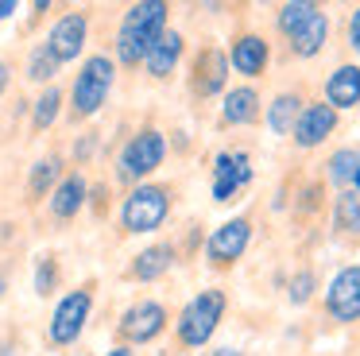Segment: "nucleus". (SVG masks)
<instances>
[{
  "instance_id": "f257e3e1",
  "label": "nucleus",
  "mask_w": 360,
  "mask_h": 356,
  "mask_svg": "<svg viewBox=\"0 0 360 356\" xmlns=\"http://www.w3.org/2000/svg\"><path fill=\"white\" fill-rule=\"evenodd\" d=\"M167 12L171 8L163 0H140L124 12L120 20V31H117V58L124 66H143L148 51L163 39L167 31Z\"/></svg>"
},
{
  "instance_id": "f03ea898",
  "label": "nucleus",
  "mask_w": 360,
  "mask_h": 356,
  "mask_svg": "<svg viewBox=\"0 0 360 356\" xmlns=\"http://www.w3.org/2000/svg\"><path fill=\"white\" fill-rule=\"evenodd\" d=\"M225 310H229V294L221 291V286H205V291H198L194 298L182 306L179 322H174L179 345L182 348H205L210 337L217 333V325L225 322Z\"/></svg>"
},
{
  "instance_id": "7ed1b4c3",
  "label": "nucleus",
  "mask_w": 360,
  "mask_h": 356,
  "mask_svg": "<svg viewBox=\"0 0 360 356\" xmlns=\"http://www.w3.org/2000/svg\"><path fill=\"white\" fill-rule=\"evenodd\" d=\"M112 77H117V62L109 54H89L82 62L78 77H74V89H70V108L74 116H94L97 108L109 101V89H112Z\"/></svg>"
},
{
  "instance_id": "20e7f679",
  "label": "nucleus",
  "mask_w": 360,
  "mask_h": 356,
  "mask_svg": "<svg viewBox=\"0 0 360 356\" xmlns=\"http://www.w3.org/2000/svg\"><path fill=\"white\" fill-rule=\"evenodd\" d=\"M167 213H171V190L155 182H140L120 205V224L132 236H143V232H155L167 221Z\"/></svg>"
},
{
  "instance_id": "39448f33",
  "label": "nucleus",
  "mask_w": 360,
  "mask_h": 356,
  "mask_svg": "<svg viewBox=\"0 0 360 356\" xmlns=\"http://www.w3.org/2000/svg\"><path fill=\"white\" fill-rule=\"evenodd\" d=\"M167 159V136L159 128H140L124 147H120L117 159V174L124 182H143L148 174H155Z\"/></svg>"
},
{
  "instance_id": "423d86ee",
  "label": "nucleus",
  "mask_w": 360,
  "mask_h": 356,
  "mask_svg": "<svg viewBox=\"0 0 360 356\" xmlns=\"http://www.w3.org/2000/svg\"><path fill=\"white\" fill-rule=\"evenodd\" d=\"M252 244V217H229L225 224H217V229L210 232V240H205V260H210V267L225 271V267H236V263L244 260V252H248Z\"/></svg>"
},
{
  "instance_id": "0eeeda50",
  "label": "nucleus",
  "mask_w": 360,
  "mask_h": 356,
  "mask_svg": "<svg viewBox=\"0 0 360 356\" xmlns=\"http://www.w3.org/2000/svg\"><path fill=\"white\" fill-rule=\"evenodd\" d=\"M89 310H94V294H89L86 286L66 294V298L55 306L51 325H47L51 345H74V341L82 337V329H86V322H89Z\"/></svg>"
},
{
  "instance_id": "6e6552de",
  "label": "nucleus",
  "mask_w": 360,
  "mask_h": 356,
  "mask_svg": "<svg viewBox=\"0 0 360 356\" xmlns=\"http://www.w3.org/2000/svg\"><path fill=\"white\" fill-rule=\"evenodd\" d=\"M326 314L341 325L360 322V263L356 267H341L326 286Z\"/></svg>"
},
{
  "instance_id": "1a4fd4ad",
  "label": "nucleus",
  "mask_w": 360,
  "mask_h": 356,
  "mask_svg": "<svg viewBox=\"0 0 360 356\" xmlns=\"http://www.w3.org/2000/svg\"><path fill=\"white\" fill-rule=\"evenodd\" d=\"M120 337L128 341V345H148V341H155L159 333L167 329V306L155 298H143L136 302V306H128L124 314H120Z\"/></svg>"
},
{
  "instance_id": "9d476101",
  "label": "nucleus",
  "mask_w": 360,
  "mask_h": 356,
  "mask_svg": "<svg viewBox=\"0 0 360 356\" xmlns=\"http://www.w3.org/2000/svg\"><path fill=\"white\" fill-rule=\"evenodd\" d=\"M252 155L248 151H217L213 159V201H233L252 182Z\"/></svg>"
},
{
  "instance_id": "9b49d317",
  "label": "nucleus",
  "mask_w": 360,
  "mask_h": 356,
  "mask_svg": "<svg viewBox=\"0 0 360 356\" xmlns=\"http://www.w3.org/2000/svg\"><path fill=\"white\" fill-rule=\"evenodd\" d=\"M337 124H341L337 108H329L326 101H306V108H302V116H298L290 139H295V147H302V151H314V147H321L329 136H333Z\"/></svg>"
},
{
  "instance_id": "f8f14e48",
  "label": "nucleus",
  "mask_w": 360,
  "mask_h": 356,
  "mask_svg": "<svg viewBox=\"0 0 360 356\" xmlns=\"http://www.w3.org/2000/svg\"><path fill=\"white\" fill-rule=\"evenodd\" d=\"M89 39V20L86 12H66L55 20V27L47 31V51L55 54L58 62H74L82 54V46H86Z\"/></svg>"
},
{
  "instance_id": "ddd939ff",
  "label": "nucleus",
  "mask_w": 360,
  "mask_h": 356,
  "mask_svg": "<svg viewBox=\"0 0 360 356\" xmlns=\"http://www.w3.org/2000/svg\"><path fill=\"white\" fill-rule=\"evenodd\" d=\"M229 54L221 51V46H202L194 58V77H190V85H194L198 97H217V93H225L229 85Z\"/></svg>"
},
{
  "instance_id": "4468645a",
  "label": "nucleus",
  "mask_w": 360,
  "mask_h": 356,
  "mask_svg": "<svg viewBox=\"0 0 360 356\" xmlns=\"http://www.w3.org/2000/svg\"><path fill=\"white\" fill-rule=\"evenodd\" d=\"M271 62V43H267L259 31H240L233 35V46H229V66L244 77H259Z\"/></svg>"
},
{
  "instance_id": "2eb2a0df",
  "label": "nucleus",
  "mask_w": 360,
  "mask_h": 356,
  "mask_svg": "<svg viewBox=\"0 0 360 356\" xmlns=\"http://www.w3.org/2000/svg\"><path fill=\"white\" fill-rule=\"evenodd\" d=\"M326 105L329 108H360V66L356 62H345L333 74L326 77Z\"/></svg>"
},
{
  "instance_id": "dca6fc26",
  "label": "nucleus",
  "mask_w": 360,
  "mask_h": 356,
  "mask_svg": "<svg viewBox=\"0 0 360 356\" xmlns=\"http://www.w3.org/2000/svg\"><path fill=\"white\" fill-rule=\"evenodd\" d=\"M259 120V89L256 85H236L225 89V105H221V124L229 128H248Z\"/></svg>"
},
{
  "instance_id": "f3484780",
  "label": "nucleus",
  "mask_w": 360,
  "mask_h": 356,
  "mask_svg": "<svg viewBox=\"0 0 360 356\" xmlns=\"http://www.w3.org/2000/svg\"><path fill=\"white\" fill-rule=\"evenodd\" d=\"M182 51H186V39H182V31L167 27V31H163V39H159V43L148 51V58H143V70H148L151 77H167V74H174V66H179Z\"/></svg>"
},
{
  "instance_id": "a211bd4d",
  "label": "nucleus",
  "mask_w": 360,
  "mask_h": 356,
  "mask_svg": "<svg viewBox=\"0 0 360 356\" xmlns=\"http://www.w3.org/2000/svg\"><path fill=\"white\" fill-rule=\"evenodd\" d=\"M306 108V97L298 89H283L271 97V105H267V128L275 132V136H290L298 124V116H302Z\"/></svg>"
},
{
  "instance_id": "6ab92c4d",
  "label": "nucleus",
  "mask_w": 360,
  "mask_h": 356,
  "mask_svg": "<svg viewBox=\"0 0 360 356\" xmlns=\"http://www.w3.org/2000/svg\"><path fill=\"white\" fill-rule=\"evenodd\" d=\"M171 267H174V244H151V248H143V252H136L128 275H132L136 283H155V279H163Z\"/></svg>"
},
{
  "instance_id": "aec40b11",
  "label": "nucleus",
  "mask_w": 360,
  "mask_h": 356,
  "mask_svg": "<svg viewBox=\"0 0 360 356\" xmlns=\"http://www.w3.org/2000/svg\"><path fill=\"white\" fill-rule=\"evenodd\" d=\"M86 198H89L86 178H82V174H66L63 182L55 186V193H51V213H55L58 221H70V217L82 213Z\"/></svg>"
},
{
  "instance_id": "412c9836",
  "label": "nucleus",
  "mask_w": 360,
  "mask_h": 356,
  "mask_svg": "<svg viewBox=\"0 0 360 356\" xmlns=\"http://www.w3.org/2000/svg\"><path fill=\"white\" fill-rule=\"evenodd\" d=\"M287 43H290V54H295V58H314V54H321L329 43V15L318 12L302 31H295Z\"/></svg>"
},
{
  "instance_id": "4be33fe9",
  "label": "nucleus",
  "mask_w": 360,
  "mask_h": 356,
  "mask_svg": "<svg viewBox=\"0 0 360 356\" xmlns=\"http://www.w3.org/2000/svg\"><path fill=\"white\" fill-rule=\"evenodd\" d=\"M356 174H360V147H337L326 163V178L341 190H349Z\"/></svg>"
},
{
  "instance_id": "5701e85b",
  "label": "nucleus",
  "mask_w": 360,
  "mask_h": 356,
  "mask_svg": "<svg viewBox=\"0 0 360 356\" xmlns=\"http://www.w3.org/2000/svg\"><path fill=\"white\" fill-rule=\"evenodd\" d=\"M318 12H321V8L314 4V0H290V4H283L279 12H275V27H279L283 39H290L295 31H302Z\"/></svg>"
},
{
  "instance_id": "b1692460",
  "label": "nucleus",
  "mask_w": 360,
  "mask_h": 356,
  "mask_svg": "<svg viewBox=\"0 0 360 356\" xmlns=\"http://www.w3.org/2000/svg\"><path fill=\"white\" fill-rule=\"evenodd\" d=\"M333 229L345 236H356L360 232V193L356 190H337L333 198Z\"/></svg>"
},
{
  "instance_id": "393cba45",
  "label": "nucleus",
  "mask_w": 360,
  "mask_h": 356,
  "mask_svg": "<svg viewBox=\"0 0 360 356\" xmlns=\"http://www.w3.org/2000/svg\"><path fill=\"white\" fill-rule=\"evenodd\" d=\"M63 163L58 159H39L32 167V182H27V190H32V198H43V193H55V186L63 182Z\"/></svg>"
},
{
  "instance_id": "a878e982",
  "label": "nucleus",
  "mask_w": 360,
  "mask_h": 356,
  "mask_svg": "<svg viewBox=\"0 0 360 356\" xmlns=\"http://www.w3.org/2000/svg\"><path fill=\"white\" fill-rule=\"evenodd\" d=\"M58 113H63V93H58L55 85H47V89L35 97V105H32V124H35V132L51 128V124L58 120Z\"/></svg>"
},
{
  "instance_id": "bb28decb",
  "label": "nucleus",
  "mask_w": 360,
  "mask_h": 356,
  "mask_svg": "<svg viewBox=\"0 0 360 356\" xmlns=\"http://www.w3.org/2000/svg\"><path fill=\"white\" fill-rule=\"evenodd\" d=\"M58 66H63V62L47 51V43H39L27 54V77H32V82H51V77L58 74Z\"/></svg>"
},
{
  "instance_id": "cd10ccee",
  "label": "nucleus",
  "mask_w": 360,
  "mask_h": 356,
  "mask_svg": "<svg viewBox=\"0 0 360 356\" xmlns=\"http://www.w3.org/2000/svg\"><path fill=\"white\" fill-rule=\"evenodd\" d=\"M314 291H318V275H314L310 267L295 271V279H290V286H287V298H290V306H306V302L314 298Z\"/></svg>"
},
{
  "instance_id": "c85d7f7f",
  "label": "nucleus",
  "mask_w": 360,
  "mask_h": 356,
  "mask_svg": "<svg viewBox=\"0 0 360 356\" xmlns=\"http://www.w3.org/2000/svg\"><path fill=\"white\" fill-rule=\"evenodd\" d=\"M55 283H58V263H55V255H43L39 267H35V294L47 298V294L55 291Z\"/></svg>"
},
{
  "instance_id": "c756f323",
  "label": "nucleus",
  "mask_w": 360,
  "mask_h": 356,
  "mask_svg": "<svg viewBox=\"0 0 360 356\" xmlns=\"http://www.w3.org/2000/svg\"><path fill=\"white\" fill-rule=\"evenodd\" d=\"M349 46L360 54V4L352 8V15H349Z\"/></svg>"
},
{
  "instance_id": "7c9ffc66",
  "label": "nucleus",
  "mask_w": 360,
  "mask_h": 356,
  "mask_svg": "<svg viewBox=\"0 0 360 356\" xmlns=\"http://www.w3.org/2000/svg\"><path fill=\"white\" fill-rule=\"evenodd\" d=\"M8 82H12V70H8V62H0V93L8 89Z\"/></svg>"
},
{
  "instance_id": "2f4dec72",
  "label": "nucleus",
  "mask_w": 360,
  "mask_h": 356,
  "mask_svg": "<svg viewBox=\"0 0 360 356\" xmlns=\"http://www.w3.org/2000/svg\"><path fill=\"white\" fill-rule=\"evenodd\" d=\"M12 12H16V0H0V20H8Z\"/></svg>"
},
{
  "instance_id": "473e14b6",
  "label": "nucleus",
  "mask_w": 360,
  "mask_h": 356,
  "mask_svg": "<svg viewBox=\"0 0 360 356\" xmlns=\"http://www.w3.org/2000/svg\"><path fill=\"white\" fill-rule=\"evenodd\" d=\"M210 356H244V352H240V348H233V345H225V348H213Z\"/></svg>"
},
{
  "instance_id": "72a5a7b5",
  "label": "nucleus",
  "mask_w": 360,
  "mask_h": 356,
  "mask_svg": "<svg viewBox=\"0 0 360 356\" xmlns=\"http://www.w3.org/2000/svg\"><path fill=\"white\" fill-rule=\"evenodd\" d=\"M105 356H132V348H128V345H117V348H109Z\"/></svg>"
},
{
  "instance_id": "f704fd0d",
  "label": "nucleus",
  "mask_w": 360,
  "mask_h": 356,
  "mask_svg": "<svg viewBox=\"0 0 360 356\" xmlns=\"http://www.w3.org/2000/svg\"><path fill=\"white\" fill-rule=\"evenodd\" d=\"M4 291H8V279L0 275V298H4Z\"/></svg>"
},
{
  "instance_id": "c9c22d12",
  "label": "nucleus",
  "mask_w": 360,
  "mask_h": 356,
  "mask_svg": "<svg viewBox=\"0 0 360 356\" xmlns=\"http://www.w3.org/2000/svg\"><path fill=\"white\" fill-rule=\"evenodd\" d=\"M352 190H356V193H360V174H356V178H352Z\"/></svg>"
}]
</instances>
